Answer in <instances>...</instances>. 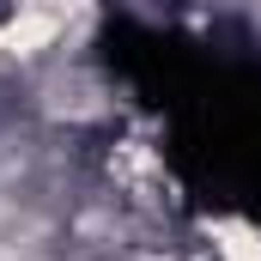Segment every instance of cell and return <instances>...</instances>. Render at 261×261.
Masks as SVG:
<instances>
[{
  "instance_id": "cell-1",
  "label": "cell",
  "mask_w": 261,
  "mask_h": 261,
  "mask_svg": "<svg viewBox=\"0 0 261 261\" xmlns=\"http://www.w3.org/2000/svg\"><path fill=\"white\" fill-rule=\"evenodd\" d=\"M219 237H225V243H219V255H225V261H261L255 231H243V225H225Z\"/></svg>"
}]
</instances>
